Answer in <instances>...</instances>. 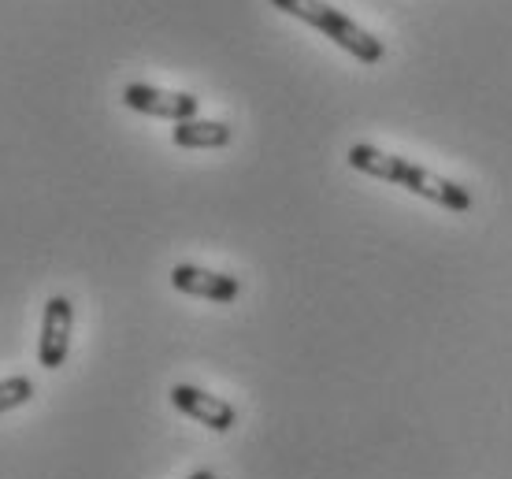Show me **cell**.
<instances>
[{
	"label": "cell",
	"instance_id": "52a82bcc",
	"mask_svg": "<svg viewBox=\"0 0 512 479\" xmlns=\"http://www.w3.org/2000/svg\"><path fill=\"white\" fill-rule=\"evenodd\" d=\"M231 138L234 127L219 123V119H186L171 130V142L179 149H223V145H231Z\"/></svg>",
	"mask_w": 512,
	"mask_h": 479
},
{
	"label": "cell",
	"instance_id": "9c48e42d",
	"mask_svg": "<svg viewBox=\"0 0 512 479\" xmlns=\"http://www.w3.org/2000/svg\"><path fill=\"white\" fill-rule=\"evenodd\" d=\"M190 479H216V472H208V468H201V472H193Z\"/></svg>",
	"mask_w": 512,
	"mask_h": 479
},
{
	"label": "cell",
	"instance_id": "ba28073f",
	"mask_svg": "<svg viewBox=\"0 0 512 479\" xmlns=\"http://www.w3.org/2000/svg\"><path fill=\"white\" fill-rule=\"evenodd\" d=\"M30 398H34V379H26V376L0 379V413H12V409L26 405Z\"/></svg>",
	"mask_w": 512,
	"mask_h": 479
},
{
	"label": "cell",
	"instance_id": "7a4b0ae2",
	"mask_svg": "<svg viewBox=\"0 0 512 479\" xmlns=\"http://www.w3.org/2000/svg\"><path fill=\"white\" fill-rule=\"evenodd\" d=\"M271 8H279L282 15H294L312 30H320L323 38H331L338 49H346L360 64H379L386 56V45L375 38L372 30H364L360 23H353L349 15H342L323 0H271Z\"/></svg>",
	"mask_w": 512,
	"mask_h": 479
},
{
	"label": "cell",
	"instance_id": "8992f818",
	"mask_svg": "<svg viewBox=\"0 0 512 479\" xmlns=\"http://www.w3.org/2000/svg\"><path fill=\"white\" fill-rule=\"evenodd\" d=\"M171 286L190 294V298H208V301H234L242 294V283L234 275L223 272H208V268H197V264H175L171 268Z\"/></svg>",
	"mask_w": 512,
	"mask_h": 479
},
{
	"label": "cell",
	"instance_id": "277c9868",
	"mask_svg": "<svg viewBox=\"0 0 512 479\" xmlns=\"http://www.w3.org/2000/svg\"><path fill=\"white\" fill-rule=\"evenodd\" d=\"M71 327H75V309L64 294H52L45 301V316H41V338H38V364L56 372L71 353Z\"/></svg>",
	"mask_w": 512,
	"mask_h": 479
},
{
	"label": "cell",
	"instance_id": "6da1fadb",
	"mask_svg": "<svg viewBox=\"0 0 512 479\" xmlns=\"http://www.w3.org/2000/svg\"><path fill=\"white\" fill-rule=\"evenodd\" d=\"M349 168L360 171V175H372V179H383L390 186H401V190H409V194L423 197V201H431V205H442L449 212H472V194L464 190L461 182L453 179H442L435 171L420 168V164H412L405 156H394V153H383V149H375V145H349Z\"/></svg>",
	"mask_w": 512,
	"mask_h": 479
},
{
	"label": "cell",
	"instance_id": "3957f363",
	"mask_svg": "<svg viewBox=\"0 0 512 479\" xmlns=\"http://www.w3.org/2000/svg\"><path fill=\"white\" fill-rule=\"evenodd\" d=\"M123 104L141 112V116L171 119V123L197 119V108H201V101L193 93L160 90V86H149V82H130V86H123Z\"/></svg>",
	"mask_w": 512,
	"mask_h": 479
},
{
	"label": "cell",
	"instance_id": "5b68a950",
	"mask_svg": "<svg viewBox=\"0 0 512 479\" xmlns=\"http://www.w3.org/2000/svg\"><path fill=\"white\" fill-rule=\"evenodd\" d=\"M171 405L182 416H190V420L205 424L208 431H219V435L238 424V413H234L231 402H223V398H216V394H208L201 387H190V383H175L171 387Z\"/></svg>",
	"mask_w": 512,
	"mask_h": 479
}]
</instances>
